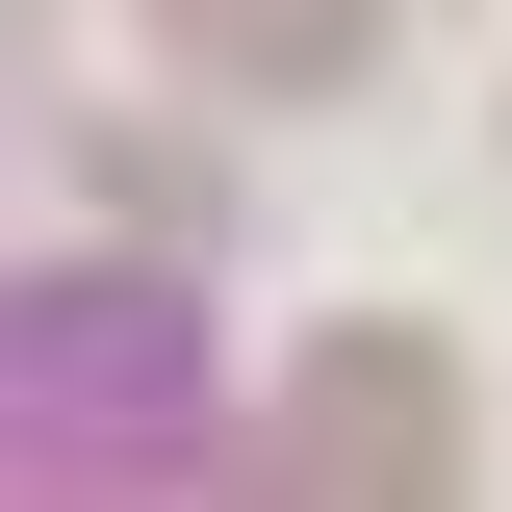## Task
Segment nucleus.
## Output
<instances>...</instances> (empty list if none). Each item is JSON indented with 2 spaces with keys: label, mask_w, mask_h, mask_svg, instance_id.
<instances>
[{
  "label": "nucleus",
  "mask_w": 512,
  "mask_h": 512,
  "mask_svg": "<svg viewBox=\"0 0 512 512\" xmlns=\"http://www.w3.org/2000/svg\"><path fill=\"white\" fill-rule=\"evenodd\" d=\"M282 487H461V359L436 333H333L282 410Z\"/></svg>",
  "instance_id": "nucleus-1"
},
{
  "label": "nucleus",
  "mask_w": 512,
  "mask_h": 512,
  "mask_svg": "<svg viewBox=\"0 0 512 512\" xmlns=\"http://www.w3.org/2000/svg\"><path fill=\"white\" fill-rule=\"evenodd\" d=\"M154 26H180L205 77H359L384 52V0H154Z\"/></svg>",
  "instance_id": "nucleus-2"
}]
</instances>
